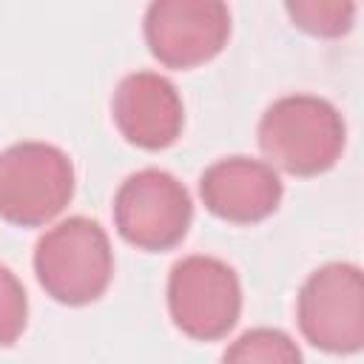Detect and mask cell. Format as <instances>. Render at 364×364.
I'll list each match as a JSON object with an SVG mask.
<instances>
[{
  "instance_id": "3",
  "label": "cell",
  "mask_w": 364,
  "mask_h": 364,
  "mask_svg": "<svg viewBox=\"0 0 364 364\" xmlns=\"http://www.w3.org/2000/svg\"><path fill=\"white\" fill-rule=\"evenodd\" d=\"M74 196V165L51 142H14L0 151V219L17 228H43Z\"/></svg>"
},
{
  "instance_id": "1",
  "label": "cell",
  "mask_w": 364,
  "mask_h": 364,
  "mask_svg": "<svg viewBox=\"0 0 364 364\" xmlns=\"http://www.w3.org/2000/svg\"><path fill=\"white\" fill-rule=\"evenodd\" d=\"M259 148L267 165L293 176L330 171L344 151L347 125L338 108L313 94L279 97L259 119Z\"/></svg>"
},
{
  "instance_id": "7",
  "label": "cell",
  "mask_w": 364,
  "mask_h": 364,
  "mask_svg": "<svg viewBox=\"0 0 364 364\" xmlns=\"http://www.w3.org/2000/svg\"><path fill=\"white\" fill-rule=\"evenodd\" d=\"M142 34L165 68H196L228 46L230 9L222 0H156L145 9Z\"/></svg>"
},
{
  "instance_id": "11",
  "label": "cell",
  "mask_w": 364,
  "mask_h": 364,
  "mask_svg": "<svg viewBox=\"0 0 364 364\" xmlns=\"http://www.w3.org/2000/svg\"><path fill=\"white\" fill-rule=\"evenodd\" d=\"M284 11L290 14L293 26L313 37H341L355 20V3L350 0H299L287 3Z\"/></svg>"
},
{
  "instance_id": "9",
  "label": "cell",
  "mask_w": 364,
  "mask_h": 364,
  "mask_svg": "<svg viewBox=\"0 0 364 364\" xmlns=\"http://www.w3.org/2000/svg\"><path fill=\"white\" fill-rule=\"evenodd\" d=\"M279 173L253 156H225L199 176V196L205 208L225 222L253 225L276 213L282 202Z\"/></svg>"
},
{
  "instance_id": "5",
  "label": "cell",
  "mask_w": 364,
  "mask_h": 364,
  "mask_svg": "<svg viewBox=\"0 0 364 364\" xmlns=\"http://www.w3.org/2000/svg\"><path fill=\"white\" fill-rule=\"evenodd\" d=\"M193 202L188 188L168 171L142 168L117 188L114 193V225L117 233L148 253L176 247L191 228Z\"/></svg>"
},
{
  "instance_id": "2",
  "label": "cell",
  "mask_w": 364,
  "mask_h": 364,
  "mask_svg": "<svg viewBox=\"0 0 364 364\" xmlns=\"http://www.w3.org/2000/svg\"><path fill=\"white\" fill-rule=\"evenodd\" d=\"M40 287L60 304L82 307L97 301L114 276V250L100 222L68 216L48 228L34 245Z\"/></svg>"
},
{
  "instance_id": "8",
  "label": "cell",
  "mask_w": 364,
  "mask_h": 364,
  "mask_svg": "<svg viewBox=\"0 0 364 364\" xmlns=\"http://www.w3.org/2000/svg\"><path fill=\"white\" fill-rule=\"evenodd\" d=\"M111 117L131 145L162 151L179 139L185 105L168 77L156 71H134L119 80L111 100Z\"/></svg>"
},
{
  "instance_id": "12",
  "label": "cell",
  "mask_w": 364,
  "mask_h": 364,
  "mask_svg": "<svg viewBox=\"0 0 364 364\" xmlns=\"http://www.w3.org/2000/svg\"><path fill=\"white\" fill-rule=\"evenodd\" d=\"M28 321V296L23 282L0 264V347H11Z\"/></svg>"
},
{
  "instance_id": "4",
  "label": "cell",
  "mask_w": 364,
  "mask_h": 364,
  "mask_svg": "<svg viewBox=\"0 0 364 364\" xmlns=\"http://www.w3.org/2000/svg\"><path fill=\"white\" fill-rule=\"evenodd\" d=\"M168 313L176 330L193 341L225 338L242 316L236 270L216 256H182L168 273Z\"/></svg>"
},
{
  "instance_id": "10",
  "label": "cell",
  "mask_w": 364,
  "mask_h": 364,
  "mask_svg": "<svg viewBox=\"0 0 364 364\" xmlns=\"http://www.w3.org/2000/svg\"><path fill=\"white\" fill-rule=\"evenodd\" d=\"M222 364H304L299 344L276 327L245 330L222 355Z\"/></svg>"
},
{
  "instance_id": "6",
  "label": "cell",
  "mask_w": 364,
  "mask_h": 364,
  "mask_svg": "<svg viewBox=\"0 0 364 364\" xmlns=\"http://www.w3.org/2000/svg\"><path fill=\"white\" fill-rule=\"evenodd\" d=\"M296 318L301 336L333 355L364 347V279L358 264L333 262L310 273L299 290Z\"/></svg>"
}]
</instances>
